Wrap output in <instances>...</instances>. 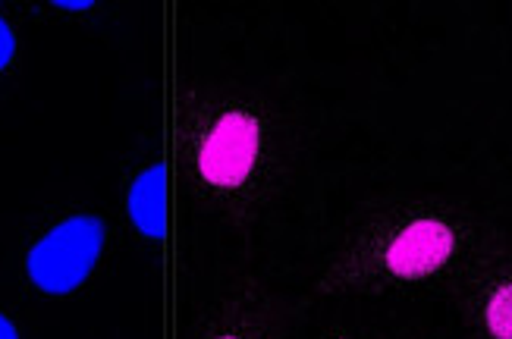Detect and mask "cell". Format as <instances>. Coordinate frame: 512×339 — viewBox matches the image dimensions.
<instances>
[{"mask_svg": "<svg viewBox=\"0 0 512 339\" xmlns=\"http://www.w3.org/2000/svg\"><path fill=\"white\" fill-rule=\"evenodd\" d=\"M104 248V223L98 217H70L44 236L29 252V277L38 289L54 292H73L101 258Z\"/></svg>", "mask_w": 512, "mask_h": 339, "instance_id": "obj_1", "label": "cell"}, {"mask_svg": "<svg viewBox=\"0 0 512 339\" xmlns=\"http://www.w3.org/2000/svg\"><path fill=\"white\" fill-rule=\"evenodd\" d=\"M258 123L242 110L220 117L198 151V170L211 186H239L255 167Z\"/></svg>", "mask_w": 512, "mask_h": 339, "instance_id": "obj_2", "label": "cell"}, {"mask_svg": "<svg viewBox=\"0 0 512 339\" xmlns=\"http://www.w3.org/2000/svg\"><path fill=\"white\" fill-rule=\"evenodd\" d=\"M453 233L440 220H415L399 233L387 252V267L399 277H425L453 255Z\"/></svg>", "mask_w": 512, "mask_h": 339, "instance_id": "obj_3", "label": "cell"}, {"mask_svg": "<svg viewBox=\"0 0 512 339\" xmlns=\"http://www.w3.org/2000/svg\"><path fill=\"white\" fill-rule=\"evenodd\" d=\"M129 217L148 239L164 236V167L154 164L129 189Z\"/></svg>", "mask_w": 512, "mask_h": 339, "instance_id": "obj_4", "label": "cell"}, {"mask_svg": "<svg viewBox=\"0 0 512 339\" xmlns=\"http://www.w3.org/2000/svg\"><path fill=\"white\" fill-rule=\"evenodd\" d=\"M484 318L497 339H512V283L494 292V299L487 302Z\"/></svg>", "mask_w": 512, "mask_h": 339, "instance_id": "obj_5", "label": "cell"}, {"mask_svg": "<svg viewBox=\"0 0 512 339\" xmlns=\"http://www.w3.org/2000/svg\"><path fill=\"white\" fill-rule=\"evenodd\" d=\"M13 54H16V38H13L7 22L0 19V70H7V63L13 60Z\"/></svg>", "mask_w": 512, "mask_h": 339, "instance_id": "obj_6", "label": "cell"}, {"mask_svg": "<svg viewBox=\"0 0 512 339\" xmlns=\"http://www.w3.org/2000/svg\"><path fill=\"white\" fill-rule=\"evenodd\" d=\"M0 339H19V333H16V327L0 314Z\"/></svg>", "mask_w": 512, "mask_h": 339, "instance_id": "obj_7", "label": "cell"}, {"mask_svg": "<svg viewBox=\"0 0 512 339\" xmlns=\"http://www.w3.org/2000/svg\"><path fill=\"white\" fill-rule=\"evenodd\" d=\"M224 339H236V336H224Z\"/></svg>", "mask_w": 512, "mask_h": 339, "instance_id": "obj_8", "label": "cell"}]
</instances>
